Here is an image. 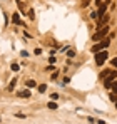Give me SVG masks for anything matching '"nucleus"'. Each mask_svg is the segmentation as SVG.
<instances>
[{
    "mask_svg": "<svg viewBox=\"0 0 117 124\" xmlns=\"http://www.w3.org/2000/svg\"><path fill=\"white\" fill-rule=\"evenodd\" d=\"M67 55H69V57H74V55H75V52H74V50H69V52H67Z\"/></svg>",
    "mask_w": 117,
    "mask_h": 124,
    "instance_id": "a211bd4d",
    "label": "nucleus"
},
{
    "mask_svg": "<svg viewBox=\"0 0 117 124\" xmlns=\"http://www.w3.org/2000/svg\"><path fill=\"white\" fill-rule=\"evenodd\" d=\"M109 57V54L105 52V50H100V52H95V64L97 65H102L104 62H105V59Z\"/></svg>",
    "mask_w": 117,
    "mask_h": 124,
    "instance_id": "7ed1b4c3",
    "label": "nucleus"
},
{
    "mask_svg": "<svg viewBox=\"0 0 117 124\" xmlns=\"http://www.w3.org/2000/svg\"><path fill=\"white\" fill-rule=\"evenodd\" d=\"M95 123H97V124H105V121H102V119H95Z\"/></svg>",
    "mask_w": 117,
    "mask_h": 124,
    "instance_id": "412c9836",
    "label": "nucleus"
},
{
    "mask_svg": "<svg viewBox=\"0 0 117 124\" xmlns=\"http://www.w3.org/2000/svg\"><path fill=\"white\" fill-rule=\"evenodd\" d=\"M37 84H35V81H27V87L29 89H32V87H35Z\"/></svg>",
    "mask_w": 117,
    "mask_h": 124,
    "instance_id": "9d476101",
    "label": "nucleus"
},
{
    "mask_svg": "<svg viewBox=\"0 0 117 124\" xmlns=\"http://www.w3.org/2000/svg\"><path fill=\"white\" fill-rule=\"evenodd\" d=\"M112 91L117 92V81H114V84H112Z\"/></svg>",
    "mask_w": 117,
    "mask_h": 124,
    "instance_id": "f3484780",
    "label": "nucleus"
},
{
    "mask_svg": "<svg viewBox=\"0 0 117 124\" xmlns=\"http://www.w3.org/2000/svg\"><path fill=\"white\" fill-rule=\"evenodd\" d=\"M109 44H110L109 39H104V40L95 42V44H94V47H92V52L95 54V52H100V50H105V49L109 47Z\"/></svg>",
    "mask_w": 117,
    "mask_h": 124,
    "instance_id": "f257e3e1",
    "label": "nucleus"
},
{
    "mask_svg": "<svg viewBox=\"0 0 117 124\" xmlns=\"http://www.w3.org/2000/svg\"><path fill=\"white\" fill-rule=\"evenodd\" d=\"M27 15H29V19H34V17H35V12H34V8H30V10L27 12Z\"/></svg>",
    "mask_w": 117,
    "mask_h": 124,
    "instance_id": "9b49d317",
    "label": "nucleus"
},
{
    "mask_svg": "<svg viewBox=\"0 0 117 124\" xmlns=\"http://www.w3.org/2000/svg\"><path fill=\"white\" fill-rule=\"evenodd\" d=\"M49 62H50V64H54V62H55V55H50V59H49Z\"/></svg>",
    "mask_w": 117,
    "mask_h": 124,
    "instance_id": "6ab92c4d",
    "label": "nucleus"
},
{
    "mask_svg": "<svg viewBox=\"0 0 117 124\" xmlns=\"http://www.w3.org/2000/svg\"><path fill=\"white\" fill-rule=\"evenodd\" d=\"M15 82H17V79H14V81L10 82V85H8V91H12V89L15 87Z\"/></svg>",
    "mask_w": 117,
    "mask_h": 124,
    "instance_id": "4468645a",
    "label": "nucleus"
},
{
    "mask_svg": "<svg viewBox=\"0 0 117 124\" xmlns=\"http://www.w3.org/2000/svg\"><path fill=\"white\" fill-rule=\"evenodd\" d=\"M107 34H109V27L104 25V27H100L97 32L94 34V40H104V39L107 37Z\"/></svg>",
    "mask_w": 117,
    "mask_h": 124,
    "instance_id": "f03ea898",
    "label": "nucleus"
},
{
    "mask_svg": "<svg viewBox=\"0 0 117 124\" xmlns=\"http://www.w3.org/2000/svg\"><path fill=\"white\" fill-rule=\"evenodd\" d=\"M107 22H109V14H104V15H100V19H99V25H100V27H104Z\"/></svg>",
    "mask_w": 117,
    "mask_h": 124,
    "instance_id": "20e7f679",
    "label": "nucleus"
},
{
    "mask_svg": "<svg viewBox=\"0 0 117 124\" xmlns=\"http://www.w3.org/2000/svg\"><path fill=\"white\" fill-rule=\"evenodd\" d=\"M47 107H49V109H57V104H55V102H49V104H47Z\"/></svg>",
    "mask_w": 117,
    "mask_h": 124,
    "instance_id": "ddd939ff",
    "label": "nucleus"
},
{
    "mask_svg": "<svg viewBox=\"0 0 117 124\" xmlns=\"http://www.w3.org/2000/svg\"><path fill=\"white\" fill-rule=\"evenodd\" d=\"M87 5H89V0H84L82 2V7H87Z\"/></svg>",
    "mask_w": 117,
    "mask_h": 124,
    "instance_id": "aec40b11",
    "label": "nucleus"
},
{
    "mask_svg": "<svg viewBox=\"0 0 117 124\" xmlns=\"http://www.w3.org/2000/svg\"><path fill=\"white\" fill-rule=\"evenodd\" d=\"M50 99H52V101H57V99H58V94H55V92H54V94H50Z\"/></svg>",
    "mask_w": 117,
    "mask_h": 124,
    "instance_id": "2eb2a0df",
    "label": "nucleus"
},
{
    "mask_svg": "<svg viewBox=\"0 0 117 124\" xmlns=\"http://www.w3.org/2000/svg\"><path fill=\"white\" fill-rule=\"evenodd\" d=\"M105 10H107V5H105V3H102V5H99V15H104V14H105Z\"/></svg>",
    "mask_w": 117,
    "mask_h": 124,
    "instance_id": "6e6552de",
    "label": "nucleus"
},
{
    "mask_svg": "<svg viewBox=\"0 0 117 124\" xmlns=\"http://www.w3.org/2000/svg\"><path fill=\"white\" fill-rule=\"evenodd\" d=\"M12 22H14V23H20V25H23V22L20 20V15L17 14V12H15V14L12 15Z\"/></svg>",
    "mask_w": 117,
    "mask_h": 124,
    "instance_id": "423d86ee",
    "label": "nucleus"
},
{
    "mask_svg": "<svg viewBox=\"0 0 117 124\" xmlns=\"http://www.w3.org/2000/svg\"><path fill=\"white\" fill-rule=\"evenodd\" d=\"M10 69H12V70H14V72H17V70H19V69H20V65H19V64H15V62H14V64H12V67H10Z\"/></svg>",
    "mask_w": 117,
    "mask_h": 124,
    "instance_id": "f8f14e48",
    "label": "nucleus"
},
{
    "mask_svg": "<svg viewBox=\"0 0 117 124\" xmlns=\"http://www.w3.org/2000/svg\"><path fill=\"white\" fill-rule=\"evenodd\" d=\"M37 89H39V92H45L47 91V85L45 84H40V85H37Z\"/></svg>",
    "mask_w": 117,
    "mask_h": 124,
    "instance_id": "1a4fd4ad",
    "label": "nucleus"
},
{
    "mask_svg": "<svg viewBox=\"0 0 117 124\" xmlns=\"http://www.w3.org/2000/svg\"><path fill=\"white\" fill-rule=\"evenodd\" d=\"M110 64H112V67H117V57H114V59L110 61Z\"/></svg>",
    "mask_w": 117,
    "mask_h": 124,
    "instance_id": "dca6fc26",
    "label": "nucleus"
},
{
    "mask_svg": "<svg viewBox=\"0 0 117 124\" xmlns=\"http://www.w3.org/2000/svg\"><path fill=\"white\" fill-rule=\"evenodd\" d=\"M110 74H112V70H109V69H107V70H102L99 77H100V79H107V77H109Z\"/></svg>",
    "mask_w": 117,
    "mask_h": 124,
    "instance_id": "0eeeda50",
    "label": "nucleus"
},
{
    "mask_svg": "<svg viewBox=\"0 0 117 124\" xmlns=\"http://www.w3.org/2000/svg\"><path fill=\"white\" fill-rule=\"evenodd\" d=\"M17 96H19V97H22V99H27V97H30V89H29V91H20Z\"/></svg>",
    "mask_w": 117,
    "mask_h": 124,
    "instance_id": "39448f33",
    "label": "nucleus"
},
{
    "mask_svg": "<svg viewBox=\"0 0 117 124\" xmlns=\"http://www.w3.org/2000/svg\"><path fill=\"white\" fill-rule=\"evenodd\" d=\"M116 107H117V101H116Z\"/></svg>",
    "mask_w": 117,
    "mask_h": 124,
    "instance_id": "4be33fe9",
    "label": "nucleus"
}]
</instances>
